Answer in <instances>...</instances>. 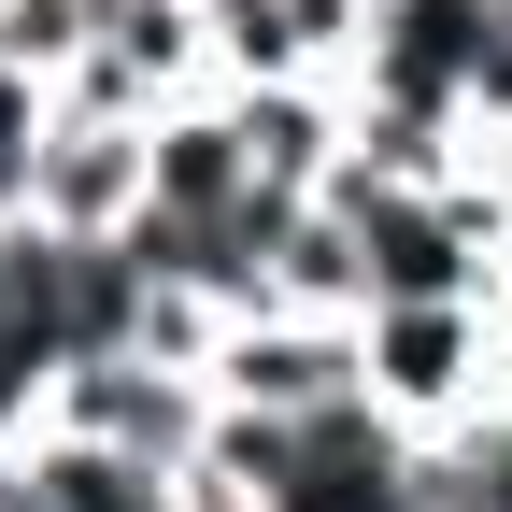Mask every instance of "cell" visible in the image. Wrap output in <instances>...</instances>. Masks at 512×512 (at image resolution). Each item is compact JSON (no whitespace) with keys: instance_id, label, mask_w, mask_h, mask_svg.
Segmentation results:
<instances>
[{"instance_id":"2","label":"cell","mask_w":512,"mask_h":512,"mask_svg":"<svg viewBox=\"0 0 512 512\" xmlns=\"http://www.w3.org/2000/svg\"><path fill=\"white\" fill-rule=\"evenodd\" d=\"M200 384L242 427H313V413L356 399V313H228Z\"/></svg>"},{"instance_id":"10","label":"cell","mask_w":512,"mask_h":512,"mask_svg":"<svg viewBox=\"0 0 512 512\" xmlns=\"http://www.w3.org/2000/svg\"><path fill=\"white\" fill-rule=\"evenodd\" d=\"M0 285H15V214H0Z\"/></svg>"},{"instance_id":"1","label":"cell","mask_w":512,"mask_h":512,"mask_svg":"<svg viewBox=\"0 0 512 512\" xmlns=\"http://www.w3.org/2000/svg\"><path fill=\"white\" fill-rule=\"evenodd\" d=\"M356 399L399 441H484L512 399V313L498 299H370L356 313Z\"/></svg>"},{"instance_id":"6","label":"cell","mask_w":512,"mask_h":512,"mask_svg":"<svg viewBox=\"0 0 512 512\" xmlns=\"http://www.w3.org/2000/svg\"><path fill=\"white\" fill-rule=\"evenodd\" d=\"M242 200H271V185H256V143H242L228 86H185L171 114H143V214H171V228H228Z\"/></svg>"},{"instance_id":"4","label":"cell","mask_w":512,"mask_h":512,"mask_svg":"<svg viewBox=\"0 0 512 512\" xmlns=\"http://www.w3.org/2000/svg\"><path fill=\"white\" fill-rule=\"evenodd\" d=\"M43 427H86V441H114V456H157V470H185L214 441V384L200 370H171V356H72L57 370V413Z\"/></svg>"},{"instance_id":"8","label":"cell","mask_w":512,"mask_h":512,"mask_svg":"<svg viewBox=\"0 0 512 512\" xmlns=\"http://www.w3.org/2000/svg\"><path fill=\"white\" fill-rule=\"evenodd\" d=\"M15 512H185V470L114 456L86 427H29L15 441Z\"/></svg>"},{"instance_id":"5","label":"cell","mask_w":512,"mask_h":512,"mask_svg":"<svg viewBox=\"0 0 512 512\" xmlns=\"http://www.w3.org/2000/svg\"><path fill=\"white\" fill-rule=\"evenodd\" d=\"M185 86H214V43H200V0H100V43H86V72L57 86L72 114H171Z\"/></svg>"},{"instance_id":"11","label":"cell","mask_w":512,"mask_h":512,"mask_svg":"<svg viewBox=\"0 0 512 512\" xmlns=\"http://www.w3.org/2000/svg\"><path fill=\"white\" fill-rule=\"evenodd\" d=\"M0 512H15V441H0Z\"/></svg>"},{"instance_id":"12","label":"cell","mask_w":512,"mask_h":512,"mask_svg":"<svg viewBox=\"0 0 512 512\" xmlns=\"http://www.w3.org/2000/svg\"><path fill=\"white\" fill-rule=\"evenodd\" d=\"M356 15H384V0H356Z\"/></svg>"},{"instance_id":"3","label":"cell","mask_w":512,"mask_h":512,"mask_svg":"<svg viewBox=\"0 0 512 512\" xmlns=\"http://www.w3.org/2000/svg\"><path fill=\"white\" fill-rule=\"evenodd\" d=\"M15 228H43V242H128V228H143V128L57 100L43 143H29V200H15Z\"/></svg>"},{"instance_id":"13","label":"cell","mask_w":512,"mask_h":512,"mask_svg":"<svg viewBox=\"0 0 512 512\" xmlns=\"http://www.w3.org/2000/svg\"><path fill=\"white\" fill-rule=\"evenodd\" d=\"M498 29H512V0H498Z\"/></svg>"},{"instance_id":"7","label":"cell","mask_w":512,"mask_h":512,"mask_svg":"<svg viewBox=\"0 0 512 512\" xmlns=\"http://www.w3.org/2000/svg\"><path fill=\"white\" fill-rule=\"evenodd\" d=\"M356 0H200L214 86H342L356 72Z\"/></svg>"},{"instance_id":"9","label":"cell","mask_w":512,"mask_h":512,"mask_svg":"<svg viewBox=\"0 0 512 512\" xmlns=\"http://www.w3.org/2000/svg\"><path fill=\"white\" fill-rule=\"evenodd\" d=\"M86 43H100V0H0V72L72 86V72H86Z\"/></svg>"}]
</instances>
